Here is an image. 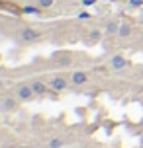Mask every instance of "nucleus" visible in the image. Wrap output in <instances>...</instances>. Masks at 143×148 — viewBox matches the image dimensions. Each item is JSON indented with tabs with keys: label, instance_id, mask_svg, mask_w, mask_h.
Instances as JSON below:
<instances>
[{
	"label": "nucleus",
	"instance_id": "nucleus-16",
	"mask_svg": "<svg viewBox=\"0 0 143 148\" xmlns=\"http://www.w3.org/2000/svg\"><path fill=\"white\" fill-rule=\"evenodd\" d=\"M128 6L133 8V10H137V8L143 6V0H128Z\"/></svg>",
	"mask_w": 143,
	"mask_h": 148
},
{
	"label": "nucleus",
	"instance_id": "nucleus-18",
	"mask_svg": "<svg viewBox=\"0 0 143 148\" xmlns=\"http://www.w3.org/2000/svg\"><path fill=\"white\" fill-rule=\"evenodd\" d=\"M96 0H83V6H92Z\"/></svg>",
	"mask_w": 143,
	"mask_h": 148
},
{
	"label": "nucleus",
	"instance_id": "nucleus-4",
	"mask_svg": "<svg viewBox=\"0 0 143 148\" xmlns=\"http://www.w3.org/2000/svg\"><path fill=\"white\" fill-rule=\"evenodd\" d=\"M20 103H22V101L16 96H6V97H2V101H0V109L6 111V113H14Z\"/></svg>",
	"mask_w": 143,
	"mask_h": 148
},
{
	"label": "nucleus",
	"instance_id": "nucleus-7",
	"mask_svg": "<svg viewBox=\"0 0 143 148\" xmlns=\"http://www.w3.org/2000/svg\"><path fill=\"white\" fill-rule=\"evenodd\" d=\"M31 88H33V92H35V97H43L49 94V84H45L43 80H31Z\"/></svg>",
	"mask_w": 143,
	"mask_h": 148
},
{
	"label": "nucleus",
	"instance_id": "nucleus-15",
	"mask_svg": "<svg viewBox=\"0 0 143 148\" xmlns=\"http://www.w3.org/2000/svg\"><path fill=\"white\" fill-rule=\"evenodd\" d=\"M35 4H37L41 10H47V8H51L55 4V0H35Z\"/></svg>",
	"mask_w": 143,
	"mask_h": 148
},
{
	"label": "nucleus",
	"instance_id": "nucleus-12",
	"mask_svg": "<svg viewBox=\"0 0 143 148\" xmlns=\"http://www.w3.org/2000/svg\"><path fill=\"white\" fill-rule=\"evenodd\" d=\"M131 33H133V25H131V22H121L120 23V31H118V37H120V39H129Z\"/></svg>",
	"mask_w": 143,
	"mask_h": 148
},
{
	"label": "nucleus",
	"instance_id": "nucleus-19",
	"mask_svg": "<svg viewBox=\"0 0 143 148\" xmlns=\"http://www.w3.org/2000/svg\"><path fill=\"white\" fill-rule=\"evenodd\" d=\"M2 88H6V80H2V78H0V90Z\"/></svg>",
	"mask_w": 143,
	"mask_h": 148
},
{
	"label": "nucleus",
	"instance_id": "nucleus-6",
	"mask_svg": "<svg viewBox=\"0 0 143 148\" xmlns=\"http://www.w3.org/2000/svg\"><path fill=\"white\" fill-rule=\"evenodd\" d=\"M53 62L59 64V66H71L73 62V55L71 53H53Z\"/></svg>",
	"mask_w": 143,
	"mask_h": 148
},
{
	"label": "nucleus",
	"instance_id": "nucleus-13",
	"mask_svg": "<svg viewBox=\"0 0 143 148\" xmlns=\"http://www.w3.org/2000/svg\"><path fill=\"white\" fill-rule=\"evenodd\" d=\"M65 144H67V142H65V138H59V136H57V138L47 140L45 142V148H63Z\"/></svg>",
	"mask_w": 143,
	"mask_h": 148
},
{
	"label": "nucleus",
	"instance_id": "nucleus-8",
	"mask_svg": "<svg viewBox=\"0 0 143 148\" xmlns=\"http://www.w3.org/2000/svg\"><path fill=\"white\" fill-rule=\"evenodd\" d=\"M0 10H4L8 14H14V16H24V8L14 4V2H6V0H2L0 2Z\"/></svg>",
	"mask_w": 143,
	"mask_h": 148
},
{
	"label": "nucleus",
	"instance_id": "nucleus-21",
	"mask_svg": "<svg viewBox=\"0 0 143 148\" xmlns=\"http://www.w3.org/2000/svg\"><path fill=\"white\" fill-rule=\"evenodd\" d=\"M0 2H2V0H0Z\"/></svg>",
	"mask_w": 143,
	"mask_h": 148
},
{
	"label": "nucleus",
	"instance_id": "nucleus-2",
	"mask_svg": "<svg viewBox=\"0 0 143 148\" xmlns=\"http://www.w3.org/2000/svg\"><path fill=\"white\" fill-rule=\"evenodd\" d=\"M18 39L22 41V43H35L41 39V31H37L35 27H22V29L18 31Z\"/></svg>",
	"mask_w": 143,
	"mask_h": 148
},
{
	"label": "nucleus",
	"instance_id": "nucleus-14",
	"mask_svg": "<svg viewBox=\"0 0 143 148\" xmlns=\"http://www.w3.org/2000/svg\"><path fill=\"white\" fill-rule=\"evenodd\" d=\"M24 8V14H33V16H39L41 14V8L35 4V6H31V4H26V6H22Z\"/></svg>",
	"mask_w": 143,
	"mask_h": 148
},
{
	"label": "nucleus",
	"instance_id": "nucleus-1",
	"mask_svg": "<svg viewBox=\"0 0 143 148\" xmlns=\"http://www.w3.org/2000/svg\"><path fill=\"white\" fill-rule=\"evenodd\" d=\"M14 96L22 101V103H28V101H33L35 97V92L31 88V82H18L14 90Z\"/></svg>",
	"mask_w": 143,
	"mask_h": 148
},
{
	"label": "nucleus",
	"instance_id": "nucleus-20",
	"mask_svg": "<svg viewBox=\"0 0 143 148\" xmlns=\"http://www.w3.org/2000/svg\"><path fill=\"white\" fill-rule=\"evenodd\" d=\"M141 41H143V33H141Z\"/></svg>",
	"mask_w": 143,
	"mask_h": 148
},
{
	"label": "nucleus",
	"instance_id": "nucleus-5",
	"mask_svg": "<svg viewBox=\"0 0 143 148\" xmlns=\"http://www.w3.org/2000/svg\"><path fill=\"white\" fill-rule=\"evenodd\" d=\"M67 86H69V80L65 76H53L51 80H49V88H51V92H55V94L65 92Z\"/></svg>",
	"mask_w": 143,
	"mask_h": 148
},
{
	"label": "nucleus",
	"instance_id": "nucleus-11",
	"mask_svg": "<svg viewBox=\"0 0 143 148\" xmlns=\"http://www.w3.org/2000/svg\"><path fill=\"white\" fill-rule=\"evenodd\" d=\"M120 23L118 20H110L104 27V35L106 37H118V31H120Z\"/></svg>",
	"mask_w": 143,
	"mask_h": 148
},
{
	"label": "nucleus",
	"instance_id": "nucleus-3",
	"mask_svg": "<svg viewBox=\"0 0 143 148\" xmlns=\"http://www.w3.org/2000/svg\"><path fill=\"white\" fill-rule=\"evenodd\" d=\"M128 64H129V60L124 57V53L112 55V59H110V62H108L110 70H114V72H124V70L128 68Z\"/></svg>",
	"mask_w": 143,
	"mask_h": 148
},
{
	"label": "nucleus",
	"instance_id": "nucleus-9",
	"mask_svg": "<svg viewBox=\"0 0 143 148\" xmlns=\"http://www.w3.org/2000/svg\"><path fill=\"white\" fill-rule=\"evenodd\" d=\"M86 82H88V74L84 70H73V74H71V84L73 86H84Z\"/></svg>",
	"mask_w": 143,
	"mask_h": 148
},
{
	"label": "nucleus",
	"instance_id": "nucleus-10",
	"mask_svg": "<svg viewBox=\"0 0 143 148\" xmlns=\"http://www.w3.org/2000/svg\"><path fill=\"white\" fill-rule=\"evenodd\" d=\"M102 37H104V31H102V29H92V31H88V35H86V39H84V43L90 45V47H94V45H98L100 41H102Z\"/></svg>",
	"mask_w": 143,
	"mask_h": 148
},
{
	"label": "nucleus",
	"instance_id": "nucleus-17",
	"mask_svg": "<svg viewBox=\"0 0 143 148\" xmlns=\"http://www.w3.org/2000/svg\"><path fill=\"white\" fill-rule=\"evenodd\" d=\"M78 18H81V20H88V18H90V14H88V12H81V14H78Z\"/></svg>",
	"mask_w": 143,
	"mask_h": 148
}]
</instances>
